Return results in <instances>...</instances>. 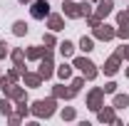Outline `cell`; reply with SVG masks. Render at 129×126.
Returning a JSON list of instances; mask_svg holds the SVG:
<instances>
[{"label": "cell", "instance_id": "9a60e30c", "mask_svg": "<svg viewBox=\"0 0 129 126\" xmlns=\"http://www.w3.org/2000/svg\"><path fill=\"white\" fill-rule=\"evenodd\" d=\"M45 52H47V47H27L25 49V57H27L30 62H40Z\"/></svg>", "mask_w": 129, "mask_h": 126}, {"label": "cell", "instance_id": "f546056e", "mask_svg": "<svg viewBox=\"0 0 129 126\" xmlns=\"http://www.w3.org/2000/svg\"><path fill=\"white\" fill-rule=\"evenodd\" d=\"M117 92V82H107L104 84V94H114Z\"/></svg>", "mask_w": 129, "mask_h": 126}, {"label": "cell", "instance_id": "7c38bea8", "mask_svg": "<svg viewBox=\"0 0 129 126\" xmlns=\"http://www.w3.org/2000/svg\"><path fill=\"white\" fill-rule=\"evenodd\" d=\"M52 96L55 99H75V92H72V87H64V84H57V87H52Z\"/></svg>", "mask_w": 129, "mask_h": 126}, {"label": "cell", "instance_id": "83f0119b", "mask_svg": "<svg viewBox=\"0 0 129 126\" xmlns=\"http://www.w3.org/2000/svg\"><path fill=\"white\" fill-rule=\"evenodd\" d=\"M80 10H82V15H84V17H87V15H92V5H89L87 0H84V3H80Z\"/></svg>", "mask_w": 129, "mask_h": 126}, {"label": "cell", "instance_id": "3957f363", "mask_svg": "<svg viewBox=\"0 0 129 126\" xmlns=\"http://www.w3.org/2000/svg\"><path fill=\"white\" fill-rule=\"evenodd\" d=\"M30 15H32V20H47L50 3L47 0H32L30 3Z\"/></svg>", "mask_w": 129, "mask_h": 126}, {"label": "cell", "instance_id": "8992f818", "mask_svg": "<svg viewBox=\"0 0 129 126\" xmlns=\"http://www.w3.org/2000/svg\"><path fill=\"white\" fill-rule=\"evenodd\" d=\"M117 37H122V40H129V13H119L117 15Z\"/></svg>", "mask_w": 129, "mask_h": 126}, {"label": "cell", "instance_id": "7402d4cb", "mask_svg": "<svg viewBox=\"0 0 129 126\" xmlns=\"http://www.w3.org/2000/svg\"><path fill=\"white\" fill-rule=\"evenodd\" d=\"M80 49H82V52H92V49H94V40L82 35V40H80Z\"/></svg>", "mask_w": 129, "mask_h": 126}, {"label": "cell", "instance_id": "d6a6232c", "mask_svg": "<svg viewBox=\"0 0 129 126\" xmlns=\"http://www.w3.org/2000/svg\"><path fill=\"white\" fill-rule=\"evenodd\" d=\"M8 52H10V49H8V45L0 40V59H5V57H8Z\"/></svg>", "mask_w": 129, "mask_h": 126}, {"label": "cell", "instance_id": "e0dca14e", "mask_svg": "<svg viewBox=\"0 0 129 126\" xmlns=\"http://www.w3.org/2000/svg\"><path fill=\"white\" fill-rule=\"evenodd\" d=\"M27 30H30V27H27L25 20H15V22H13V35H15V37H25Z\"/></svg>", "mask_w": 129, "mask_h": 126}, {"label": "cell", "instance_id": "4316f807", "mask_svg": "<svg viewBox=\"0 0 129 126\" xmlns=\"http://www.w3.org/2000/svg\"><path fill=\"white\" fill-rule=\"evenodd\" d=\"M10 87H13V82H10V79H8V77H0V92H5V94H8V89H10Z\"/></svg>", "mask_w": 129, "mask_h": 126}, {"label": "cell", "instance_id": "6da1fadb", "mask_svg": "<svg viewBox=\"0 0 129 126\" xmlns=\"http://www.w3.org/2000/svg\"><path fill=\"white\" fill-rule=\"evenodd\" d=\"M55 106H57L55 96H50V99H37V101L30 106V114L35 116V119H50V116L55 114Z\"/></svg>", "mask_w": 129, "mask_h": 126}, {"label": "cell", "instance_id": "d590c367", "mask_svg": "<svg viewBox=\"0 0 129 126\" xmlns=\"http://www.w3.org/2000/svg\"><path fill=\"white\" fill-rule=\"evenodd\" d=\"M124 74H127V77H129V67H127V69H124Z\"/></svg>", "mask_w": 129, "mask_h": 126}, {"label": "cell", "instance_id": "484cf974", "mask_svg": "<svg viewBox=\"0 0 129 126\" xmlns=\"http://www.w3.org/2000/svg\"><path fill=\"white\" fill-rule=\"evenodd\" d=\"M62 119L64 121H72V119H75V109H72V106H64L62 109Z\"/></svg>", "mask_w": 129, "mask_h": 126}, {"label": "cell", "instance_id": "e575fe53", "mask_svg": "<svg viewBox=\"0 0 129 126\" xmlns=\"http://www.w3.org/2000/svg\"><path fill=\"white\" fill-rule=\"evenodd\" d=\"M17 3H22V5H25V3H32V0H17Z\"/></svg>", "mask_w": 129, "mask_h": 126}, {"label": "cell", "instance_id": "30bf717a", "mask_svg": "<svg viewBox=\"0 0 129 126\" xmlns=\"http://www.w3.org/2000/svg\"><path fill=\"white\" fill-rule=\"evenodd\" d=\"M119 62H122V57H119V54H112V57L104 62V67H102L104 74H107V77H114V74L119 72Z\"/></svg>", "mask_w": 129, "mask_h": 126}, {"label": "cell", "instance_id": "5b68a950", "mask_svg": "<svg viewBox=\"0 0 129 126\" xmlns=\"http://www.w3.org/2000/svg\"><path fill=\"white\" fill-rule=\"evenodd\" d=\"M102 101H104V87H94V89L87 94V106H89L92 111H99L102 106H104Z\"/></svg>", "mask_w": 129, "mask_h": 126}, {"label": "cell", "instance_id": "4dcf8cb0", "mask_svg": "<svg viewBox=\"0 0 129 126\" xmlns=\"http://www.w3.org/2000/svg\"><path fill=\"white\" fill-rule=\"evenodd\" d=\"M42 42H45L47 47H52V45H55V35H52V32H47V35L42 37Z\"/></svg>", "mask_w": 129, "mask_h": 126}, {"label": "cell", "instance_id": "d6986e66", "mask_svg": "<svg viewBox=\"0 0 129 126\" xmlns=\"http://www.w3.org/2000/svg\"><path fill=\"white\" fill-rule=\"evenodd\" d=\"M112 106H114V109H127V106H129V96L127 94H117V92H114Z\"/></svg>", "mask_w": 129, "mask_h": 126}, {"label": "cell", "instance_id": "f1b7e54d", "mask_svg": "<svg viewBox=\"0 0 129 126\" xmlns=\"http://www.w3.org/2000/svg\"><path fill=\"white\" fill-rule=\"evenodd\" d=\"M117 54H119L122 59H129V45H122V47L117 49Z\"/></svg>", "mask_w": 129, "mask_h": 126}, {"label": "cell", "instance_id": "5bb4252c", "mask_svg": "<svg viewBox=\"0 0 129 126\" xmlns=\"http://www.w3.org/2000/svg\"><path fill=\"white\" fill-rule=\"evenodd\" d=\"M114 10V5H112V0H99V5H97V10H94V15L99 17V20H104V17L109 15Z\"/></svg>", "mask_w": 129, "mask_h": 126}, {"label": "cell", "instance_id": "836d02e7", "mask_svg": "<svg viewBox=\"0 0 129 126\" xmlns=\"http://www.w3.org/2000/svg\"><path fill=\"white\" fill-rule=\"evenodd\" d=\"M8 121H10V124H20V121H22V119H20V116H17V114H10V116H8Z\"/></svg>", "mask_w": 129, "mask_h": 126}, {"label": "cell", "instance_id": "1f68e13d", "mask_svg": "<svg viewBox=\"0 0 129 126\" xmlns=\"http://www.w3.org/2000/svg\"><path fill=\"white\" fill-rule=\"evenodd\" d=\"M17 77H20V69H10V72H8V79H10L13 84L17 82Z\"/></svg>", "mask_w": 129, "mask_h": 126}, {"label": "cell", "instance_id": "8fae6325", "mask_svg": "<svg viewBox=\"0 0 129 126\" xmlns=\"http://www.w3.org/2000/svg\"><path fill=\"white\" fill-rule=\"evenodd\" d=\"M10 59H13V64H15V69H20V72H25V49H20V47H15L13 52H10Z\"/></svg>", "mask_w": 129, "mask_h": 126}, {"label": "cell", "instance_id": "ba28073f", "mask_svg": "<svg viewBox=\"0 0 129 126\" xmlns=\"http://www.w3.org/2000/svg\"><path fill=\"white\" fill-rule=\"evenodd\" d=\"M97 119L102 121V124H122L119 119H117V114H114V106H104V109H99L97 111Z\"/></svg>", "mask_w": 129, "mask_h": 126}, {"label": "cell", "instance_id": "603a6c76", "mask_svg": "<svg viewBox=\"0 0 129 126\" xmlns=\"http://www.w3.org/2000/svg\"><path fill=\"white\" fill-rule=\"evenodd\" d=\"M55 72L60 74V79H70V77H72V67H70V64H60Z\"/></svg>", "mask_w": 129, "mask_h": 126}, {"label": "cell", "instance_id": "52a82bcc", "mask_svg": "<svg viewBox=\"0 0 129 126\" xmlns=\"http://www.w3.org/2000/svg\"><path fill=\"white\" fill-rule=\"evenodd\" d=\"M92 30H94V37H97V40H104V42L112 40L114 35H117V30H114L112 25H107V22H99V25L92 27Z\"/></svg>", "mask_w": 129, "mask_h": 126}, {"label": "cell", "instance_id": "7a4b0ae2", "mask_svg": "<svg viewBox=\"0 0 129 126\" xmlns=\"http://www.w3.org/2000/svg\"><path fill=\"white\" fill-rule=\"evenodd\" d=\"M72 67H77V69L82 72V77L87 79V82L97 79V67H94V62H92V59H87V57H75Z\"/></svg>", "mask_w": 129, "mask_h": 126}, {"label": "cell", "instance_id": "ffe728a7", "mask_svg": "<svg viewBox=\"0 0 129 126\" xmlns=\"http://www.w3.org/2000/svg\"><path fill=\"white\" fill-rule=\"evenodd\" d=\"M60 54H62V57H72V54H75V45H72L70 40L60 42Z\"/></svg>", "mask_w": 129, "mask_h": 126}, {"label": "cell", "instance_id": "ac0fdd59", "mask_svg": "<svg viewBox=\"0 0 129 126\" xmlns=\"http://www.w3.org/2000/svg\"><path fill=\"white\" fill-rule=\"evenodd\" d=\"M5 96H10V101H22L25 99V89L22 87H10Z\"/></svg>", "mask_w": 129, "mask_h": 126}, {"label": "cell", "instance_id": "8d00e7d4", "mask_svg": "<svg viewBox=\"0 0 129 126\" xmlns=\"http://www.w3.org/2000/svg\"><path fill=\"white\" fill-rule=\"evenodd\" d=\"M127 13H129V8H127Z\"/></svg>", "mask_w": 129, "mask_h": 126}, {"label": "cell", "instance_id": "4fadbf2b", "mask_svg": "<svg viewBox=\"0 0 129 126\" xmlns=\"http://www.w3.org/2000/svg\"><path fill=\"white\" fill-rule=\"evenodd\" d=\"M47 27L52 32H60L64 27V20H62V15H57V13H50L47 15Z\"/></svg>", "mask_w": 129, "mask_h": 126}, {"label": "cell", "instance_id": "2e32d148", "mask_svg": "<svg viewBox=\"0 0 129 126\" xmlns=\"http://www.w3.org/2000/svg\"><path fill=\"white\" fill-rule=\"evenodd\" d=\"M22 79H25V84H27V87H32V89H37V87L45 82L40 74H30V72H22Z\"/></svg>", "mask_w": 129, "mask_h": 126}, {"label": "cell", "instance_id": "9c48e42d", "mask_svg": "<svg viewBox=\"0 0 129 126\" xmlns=\"http://www.w3.org/2000/svg\"><path fill=\"white\" fill-rule=\"evenodd\" d=\"M62 15H64V17H72V20H77V17H82L80 3H72V0H64V3H62Z\"/></svg>", "mask_w": 129, "mask_h": 126}, {"label": "cell", "instance_id": "44dd1931", "mask_svg": "<svg viewBox=\"0 0 129 126\" xmlns=\"http://www.w3.org/2000/svg\"><path fill=\"white\" fill-rule=\"evenodd\" d=\"M0 114H3V116H10V114H13V104H10V96L0 99Z\"/></svg>", "mask_w": 129, "mask_h": 126}, {"label": "cell", "instance_id": "277c9868", "mask_svg": "<svg viewBox=\"0 0 129 126\" xmlns=\"http://www.w3.org/2000/svg\"><path fill=\"white\" fill-rule=\"evenodd\" d=\"M42 79H50L55 74V62H52V49L47 47V52L42 54V59H40V72H37Z\"/></svg>", "mask_w": 129, "mask_h": 126}, {"label": "cell", "instance_id": "d4e9b609", "mask_svg": "<svg viewBox=\"0 0 129 126\" xmlns=\"http://www.w3.org/2000/svg\"><path fill=\"white\" fill-rule=\"evenodd\" d=\"M82 84H84V77H75V79H72V84H70V87H72V92L77 94V92L82 89Z\"/></svg>", "mask_w": 129, "mask_h": 126}, {"label": "cell", "instance_id": "cb8c5ba5", "mask_svg": "<svg viewBox=\"0 0 129 126\" xmlns=\"http://www.w3.org/2000/svg\"><path fill=\"white\" fill-rule=\"evenodd\" d=\"M27 114H30V109H27V101H25V99H22V101H17V116H20V119H25Z\"/></svg>", "mask_w": 129, "mask_h": 126}]
</instances>
